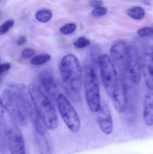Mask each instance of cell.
I'll return each mask as SVG.
<instances>
[{"label": "cell", "mask_w": 153, "mask_h": 154, "mask_svg": "<svg viewBox=\"0 0 153 154\" xmlns=\"http://www.w3.org/2000/svg\"><path fill=\"white\" fill-rule=\"evenodd\" d=\"M98 63L105 90L107 94L111 96L118 79L116 69L110 57L106 54L100 56L98 59Z\"/></svg>", "instance_id": "cell-6"}, {"label": "cell", "mask_w": 153, "mask_h": 154, "mask_svg": "<svg viewBox=\"0 0 153 154\" xmlns=\"http://www.w3.org/2000/svg\"><path fill=\"white\" fill-rule=\"evenodd\" d=\"M14 25V20H8L5 22L3 23L1 26H0V35H3L6 34L11 29Z\"/></svg>", "instance_id": "cell-22"}, {"label": "cell", "mask_w": 153, "mask_h": 154, "mask_svg": "<svg viewBox=\"0 0 153 154\" xmlns=\"http://www.w3.org/2000/svg\"><path fill=\"white\" fill-rule=\"evenodd\" d=\"M83 87L86 101L88 108L92 112L98 113L101 107L100 87L95 68L90 61L85 65Z\"/></svg>", "instance_id": "cell-4"}, {"label": "cell", "mask_w": 153, "mask_h": 154, "mask_svg": "<svg viewBox=\"0 0 153 154\" xmlns=\"http://www.w3.org/2000/svg\"><path fill=\"white\" fill-rule=\"evenodd\" d=\"M104 2L102 1H91L89 2V5L92 6V7L93 8H98V7H100V6L103 5Z\"/></svg>", "instance_id": "cell-28"}, {"label": "cell", "mask_w": 153, "mask_h": 154, "mask_svg": "<svg viewBox=\"0 0 153 154\" xmlns=\"http://www.w3.org/2000/svg\"><path fill=\"white\" fill-rule=\"evenodd\" d=\"M8 129L3 123L0 126V153L6 154L8 147Z\"/></svg>", "instance_id": "cell-16"}, {"label": "cell", "mask_w": 153, "mask_h": 154, "mask_svg": "<svg viewBox=\"0 0 153 154\" xmlns=\"http://www.w3.org/2000/svg\"><path fill=\"white\" fill-rule=\"evenodd\" d=\"M28 92L36 112L46 129L56 130L58 128V117L52 100L40 87L34 84L28 85Z\"/></svg>", "instance_id": "cell-3"}, {"label": "cell", "mask_w": 153, "mask_h": 154, "mask_svg": "<svg viewBox=\"0 0 153 154\" xmlns=\"http://www.w3.org/2000/svg\"><path fill=\"white\" fill-rule=\"evenodd\" d=\"M8 147L10 154H26L23 136L19 128L12 126L8 128Z\"/></svg>", "instance_id": "cell-8"}, {"label": "cell", "mask_w": 153, "mask_h": 154, "mask_svg": "<svg viewBox=\"0 0 153 154\" xmlns=\"http://www.w3.org/2000/svg\"><path fill=\"white\" fill-rule=\"evenodd\" d=\"M26 42V36L23 35L20 36L17 38V40H16V44H17L18 45H20V46L24 45Z\"/></svg>", "instance_id": "cell-29"}, {"label": "cell", "mask_w": 153, "mask_h": 154, "mask_svg": "<svg viewBox=\"0 0 153 154\" xmlns=\"http://www.w3.org/2000/svg\"><path fill=\"white\" fill-rule=\"evenodd\" d=\"M127 74L134 84H139L142 78L140 57L138 56L134 47H129V57Z\"/></svg>", "instance_id": "cell-11"}, {"label": "cell", "mask_w": 153, "mask_h": 154, "mask_svg": "<svg viewBox=\"0 0 153 154\" xmlns=\"http://www.w3.org/2000/svg\"><path fill=\"white\" fill-rule=\"evenodd\" d=\"M34 136L39 154H52V149L48 138L46 136V133H38L34 132Z\"/></svg>", "instance_id": "cell-15"}, {"label": "cell", "mask_w": 153, "mask_h": 154, "mask_svg": "<svg viewBox=\"0 0 153 154\" xmlns=\"http://www.w3.org/2000/svg\"><path fill=\"white\" fill-rule=\"evenodd\" d=\"M0 2H1V1H0Z\"/></svg>", "instance_id": "cell-31"}, {"label": "cell", "mask_w": 153, "mask_h": 154, "mask_svg": "<svg viewBox=\"0 0 153 154\" xmlns=\"http://www.w3.org/2000/svg\"><path fill=\"white\" fill-rule=\"evenodd\" d=\"M143 120L146 125L153 126V90H147L143 102Z\"/></svg>", "instance_id": "cell-14"}, {"label": "cell", "mask_w": 153, "mask_h": 154, "mask_svg": "<svg viewBox=\"0 0 153 154\" xmlns=\"http://www.w3.org/2000/svg\"><path fill=\"white\" fill-rule=\"evenodd\" d=\"M110 53V57L112 60L115 67L116 66L121 75H125L127 74L129 57L128 45L122 40L116 41L111 45Z\"/></svg>", "instance_id": "cell-7"}, {"label": "cell", "mask_w": 153, "mask_h": 154, "mask_svg": "<svg viewBox=\"0 0 153 154\" xmlns=\"http://www.w3.org/2000/svg\"><path fill=\"white\" fill-rule=\"evenodd\" d=\"M4 107L3 103L2 98L0 96V126L3 124V118H4Z\"/></svg>", "instance_id": "cell-26"}, {"label": "cell", "mask_w": 153, "mask_h": 154, "mask_svg": "<svg viewBox=\"0 0 153 154\" xmlns=\"http://www.w3.org/2000/svg\"><path fill=\"white\" fill-rule=\"evenodd\" d=\"M60 116L68 129L72 133H76L81 126L80 119L72 104L64 94H58L56 99Z\"/></svg>", "instance_id": "cell-5"}, {"label": "cell", "mask_w": 153, "mask_h": 154, "mask_svg": "<svg viewBox=\"0 0 153 154\" xmlns=\"http://www.w3.org/2000/svg\"><path fill=\"white\" fill-rule=\"evenodd\" d=\"M76 29V25L74 23H69L60 27L59 32L63 35H70Z\"/></svg>", "instance_id": "cell-20"}, {"label": "cell", "mask_w": 153, "mask_h": 154, "mask_svg": "<svg viewBox=\"0 0 153 154\" xmlns=\"http://www.w3.org/2000/svg\"><path fill=\"white\" fill-rule=\"evenodd\" d=\"M28 87L24 84H10L2 92V100L4 110L16 126H26L28 120L25 105L26 95Z\"/></svg>", "instance_id": "cell-2"}, {"label": "cell", "mask_w": 153, "mask_h": 154, "mask_svg": "<svg viewBox=\"0 0 153 154\" xmlns=\"http://www.w3.org/2000/svg\"><path fill=\"white\" fill-rule=\"evenodd\" d=\"M35 54V51L34 50L32 49V48H26L23 51H22V58L24 60H27V59L31 58Z\"/></svg>", "instance_id": "cell-25"}, {"label": "cell", "mask_w": 153, "mask_h": 154, "mask_svg": "<svg viewBox=\"0 0 153 154\" xmlns=\"http://www.w3.org/2000/svg\"><path fill=\"white\" fill-rule=\"evenodd\" d=\"M107 14V9L105 7L100 6V7L94 8L93 10L92 11V15L94 17H104Z\"/></svg>", "instance_id": "cell-23"}, {"label": "cell", "mask_w": 153, "mask_h": 154, "mask_svg": "<svg viewBox=\"0 0 153 154\" xmlns=\"http://www.w3.org/2000/svg\"><path fill=\"white\" fill-rule=\"evenodd\" d=\"M10 68H11V64L10 63H3L0 65V75L10 70Z\"/></svg>", "instance_id": "cell-27"}, {"label": "cell", "mask_w": 153, "mask_h": 154, "mask_svg": "<svg viewBox=\"0 0 153 154\" xmlns=\"http://www.w3.org/2000/svg\"><path fill=\"white\" fill-rule=\"evenodd\" d=\"M128 15L134 20H142L145 17L146 12L143 8L140 6H134L129 8L127 11Z\"/></svg>", "instance_id": "cell-17"}, {"label": "cell", "mask_w": 153, "mask_h": 154, "mask_svg": "<svg viewBox=\"0 0 153 154\" xmlns=\"http://www.w3.org/2000/svg\"><path fill=\"white\" fill-rule=\"evenodd\" d=\"M60 74L66 94L73 102L81 100L82 71L80 63L76 56L66 54L60 62Z\"/></svg>", "instance_id": "cell-1"}, {"label": "cell", "mask_w": 153, "mask_h": 154, "mask_svg": "<svg viewBox=\"0 0 153 154\" xmlns=\"http://www.w3.org/2000/svg\"><path fill=\"white\" fill-rule=\"evenodd\" d=\"M51 60V56L47 54H40V55L34 56L31 60V64L33 66H41V65L46 64V63Z\"/></svg>", "instance_id": "cell-19"}, {"label": "cell", "mask_w": 153, "mask_h": 154, "mask_svg": "<svg viewBox=\"0 0 153 154\" xmlns=\"http://www.w3.org/2000/svg\"><path fill=\"white\" fill-rule=\"evenodd\" d=\"M111 97L116 111L119 114H123L127 109L128 97L126 86L122 78H118V81L112 90Z\"/></svg>", "instance_id": "cell-10"}, {"label": "cell", "mask_w": 153, "mask_h": 154, "mask_svg": "<svg viewBox=\"0 0 153 154\" xmlns=\"http://www.w3.org/2000/svg\"><path fill=\"white\" fill-rule=\"evenodd\" d=\"M98 114V122L100 129L105 135H110L113 129V122H112V114L110 109L107 105H101L100 111Z\"/></svg>", "instance_id": "cell-13"}, {"label": "cell", "mask_w": 153, "mask_h": 154, "mask_svg": "<svg viewBox=\"0 0 153 154\" xmlns=\"http://www.w3.org/2000/svg\"><path fill=\"white\" fill-rule=\"evenodd\" d=\"M52 13L50 9H40L35 13V18L38 22L46 23L51 20Z\"/></svg>", "instance_id": "cell-18"}, {"label": "cell", "mask_w": 153, "mask_h": 154, "mask_svg": "<svg viewBox=\"0 0 153 154\" xmlns=\"http://www.w3.org/2000/svg\"><path fill=\"white\" fill-rule=\"evenodd\" d=\"M90 44V42L88 39H87L85 37H80L78 38L76 40L74 41V42L73 43L74 47L75 48H77V49H82V48H85L86 47L88 46Z\"/></svg>", "instance_id": "cell-21"}, {"label": "cell", "mask_w": 153, "mask_h": 154, "mask_svg": "<svg viewBox=\"0 0 153 154\" xmlns=\"http://www.w3.org/2000/svg\"><path fill=\"white\" fill-rule=\"evenodd\" d=\"M138 35L140 37H148L153 35V28L152 27H143L137 31Z\"/></svg>", "instance_id": "cell-24"}, {"label": "cell", "mask_w": 153, "mask_h": 154, "mask_svg": "<svg viewBox=\"0 0 153 154\" xmlns=\"http://www.w3.org/2000/svg\"><path fill=\"white\" fill-rule=\"evenodd\" d=\"M141 71L148 90H153V48L144 50L140 57Z\"/></svg>", "instance_id": "cell-9"}, {"label": "cell", "mask_w": 153, "mask_h": 154, "mask_svg": "<svg viewBox=\"0 0 153 154\" xmlns=\"http://www.w3.org/2000/svg\"><path fill=\"white\" fill-rule=\"evenodd\" d=\"M38 80L48 97L51 100L56 101L58 96V89L52 72L48 69L41 71L38 75Z\"/></svg>", "instance_id": "cell-12"}, {"label": "cell", "mask_w": 153, "mask_h": 154, "mask_svg": "<svg viewBox=\"0 0 153 154\" xmlns=\"http://www.w3.org/2000/svg\"><path fill=\"white\" fill-rule=\"evenodd\" d=\"M0 82H1V78H0Z\"/></svg>", "instance_id": "cell-30"}]
</instances>
